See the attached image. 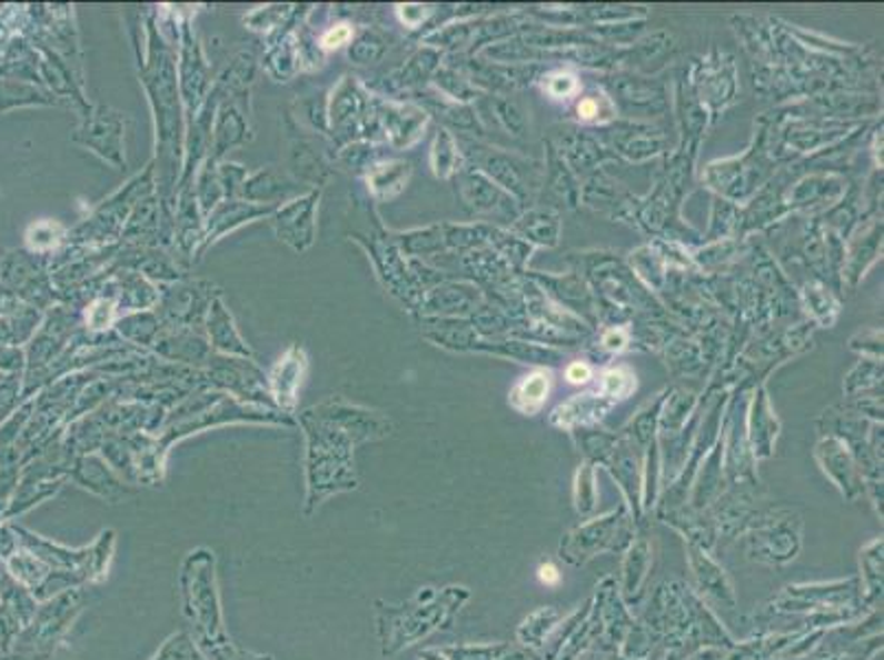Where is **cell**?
Segmentation results:
<instances>
[{
    "label": "cell",
    "instance_id": "cell-1",
    "mask_svg": "<svg viewBox=\"0 0 884 660\" xmlns=\"http://www.w3.org/2000/svg\"><path fill=\"white\" fill-rule=\"evenodd\" d=\"M306 430V513L328 496L357 487L352 447L386 434V423L375 412L330 399L301 414Z\"/></svg>",
    "mask_w": 884,
    "mask_h": 660
},
{
    "label": "cell",
    "instance_id": "cell-2",
    "mask_svg": "<svg viewBox=\"0 0 884 660\" xmlns=\"http://www.w3.org/2000/svg\"><path fill=\"white\" fill-rule=\"evenodd\" d=\"M181 610L190 634L207 660H229L236 652L222 617V603L216 579V554L195 549L181 563L179 572Z\"/></svg>",
    "mask_w": 884,
    "mask_h": 660
},
{
    "label": "cell",
    "instance_id": "cell-3",
    "mask_svg": "<svg viewBox=\"0 0 884 660\" xmlns=\"http://www.w3.org/2000/svg\"><path fill=\"white\" fill-rule=\"evenodd\" d=\"M85 608V590L82 588H71L67 592L56 594L38 614V621L33 623V652H44V657L56 648V643L62 639V634L71 628V623L78 619V614Z\"/></svg>",
    "mask_w": 884,
    "mask_h": 660
},
{
    "label": "cell",
    "instance_id": "cell-4",
    "mask_svg": "<svg viewBox=\"0 0 884 660\" xmlns=\"http://www.w3.org/2000/svg\"><path fill=\"white\" fill-rule=\"evenodd\" d=\"M152 53H155V62L143 73V78H146L143 82L152 96L155 110H157V123L161 128V141L166 143L170 137L177 134V128H179L177 80H175L172 62L166 56V51L163 49L157 51V47H152Z\"/></svg>",
    "mask_w": 884,
    "mask_h": 660
},
{
    "label": "cell",
    "instance_id": "cell-5",
    "mask_svg": "<svg viewBox=\"0 0 884 660\" xmlns=\"http://www.w3.org/2000/svg\"><path fill=\"white\" fill-rule=\"evenodd\" d=\"M319 192L289 201L274 214V227L282 242H287L297 253L306 251L315 242V217H317Z\"/></svg>",
    "mask_w": 884,
    "mask_h": 660
},
{
    "label": "cell",
    "instance_id": "cell-6",
    "mask_svg": "<svg viewBox=\"0 0 884 660\" xmlns=\"http://www.w3.org/2000/svg\"><path fill=\"white\" fill-rule=\"evenodd\" d=\"M121 132L123 119L119 117V112L101 109L91 114V119H87V123L78 130L76 141L93 148L103 159L121 166Z\"/></svg>",
    "mask_w": 884,
    "mask_h": 660
},
{
    "label": "cell",
    "instance_id": "cell-7",
    "mask_svg": "<svg viewBox=\"0 0 884 660\" xmlns=\"http://www.w3.org/2000/svg\"><path fill=\"white\" fill-rule=\"evenodd\" d=\"M207 332L209 339L213 343V348L229 352V354H242V357H251V348L245 343V339L240 337V332L234 324L231 313L225 309V304L220 300H213L209 304L207 311Z\"/></svg>",
    "mask_w": 884,
    "mask_h": 660
},
{
    "label": "cell",
    "instance_id": "cell-8",
    "mask_svg": "<svg viewBox=\"0 0 884 660\" xmlns=\"http://www.w3.org/2000/svg\"><path fill=\"white\" fill-rule=\"evenodd\" d=\"M274 212V206H258V203H242V201H225L209 212V233L207 242H213L218 236L236 229L245 220L258 219Z\"/></svg>",
    "mask_w": 884,
    "mask_h": 660
},
{
    "label": "cell",
    "instance_id": "cell-9",
    "mask_svg": "<svg viewBox=\"0 0 884 660\" xmlns=\"http://www.w3.org/2000/svg\"><path fill=\"white\" fill-rule=\"evenodd\" d=\"M242 194L258 206L274 203V201H287L295 194V183L289 177L280 174L278 170L265 168V170L256 172L251 179L247 177V181L242 186Z\"/></svg>",
    "mask_w": 884,
    "mask_h": 660
},
{
    "label": "cell",
    "instance_id": "cell-10",
    "mask_svg": "<svg viewBox=\"0 0 884 660\" xmlns=\"http://www.w3.org/2000/svg\"><path fill=\"white\" fill-rule=\"evenodd\" d=\"M73 480L80 487L98 493L106 500H117V498H121L126 493L121 482L106 469V464L96 456H87V458H80L76 462Z\"/></svg>",
    "mask_w": 884,
    "mask_h": 660
},
{
    "label": "cell",
    "instance_id": "cell-11",
    "mask_svg": "<svg viewBox=\"0 0 884 660\" xmlns=\"http://www.w3.org/2000/svg\"><path fill=\"white\" fill-rule=\"evenodd\" d=\"M301 354V350H297L294 348L285 359H280V363L276 366V372H274V394L278 397V401H280V406L282 408H287V410H294L295 403V394H297V388H299V383H301V366H304V359L299 357Z\"/></svg>",
    "mask_w": 884,
    "mask_h": 660
},
{
    "label": "cell",
    "instance_id": "cell-12",
    "mask_svg": "<svg viewBox=\"0 0 884 660\" xmlns=\"http://www.w3.org/2000/svg\"><path fill=\"white\" fill-rule=\"evenodd\" d=\"M218 123H216V134H213V143H216V157L222 154L225 150L238 146L245 141V132H247V123L245 117L238 112L234 104H225L220 112H218Z\"/></svg>",
    "mask_w": 884,
    "mask_h": 660
},
{
    "label": "cell",
    "instance_id": "cell-13",
    "mask_svg": "<svg viewBox=\"0 0 884 660\" xmlns=\"http://www.w3.org/2000/svg\"><path fill=\"white\" fill-rule=\"evenodd\" d=\"M546 394H548V377L542 374V372H537V374L526 377V379L515 388V392H513V403H515V408H519V410H524V412H535V410L544 403Z\"/></svg>",
    "mask_w": 884,
    "mask_h": 660
},
{
    "label": "cell",
    "instance_id": "cell-14",
    "mask_svg": "<svg viewBox=\"0 0 884 660\" xmlns=\"http://www.w3.org/2000/svg\"><path fill=\"white\" fill-rule=\"evenodd\" d=\"M150 660H207L190 632L172 634Z\"/></svg>",
    "mask_w": 884,
    "mask_h": 660
},
{
    "label": "cell",
    "instance_id": "cell-15",
    "mask_svg": "<svg viewBox=\"0 0 884 660\" xmlns=\"http://www.w3.org/2000/svg\"><path fill=\"white\" fill-rule=\"evenodd\" d=\"M247 181V170L236 163H222L218 170V183L227 199L234 201L236 194H242V186Z\"/></svg>",
    "mask_w": 884,
    "mask_h": 660
},
{
    "label": "cell",
    "instance_id": "cell-16",
    "mask_svg": "<svg viewBox=\"0 0 884 660\" xmlns=\"http://www.w3.org/2000/svg\"><path fill=\"white\" fill-rule=\"evenodd\" d=\"M634 388L632 374H627L625 370H612L605 374V392L612 397H625L629 394V390Z\"/></svg>",
    "mask_w": 884,
    "mask_h": 660
},
{
    "label": "cell",
    "instance_id": "cell-17",
    "mask_svg": "<svg viewBox=\"0 0 884 660\" xmlns=\"http://www.w3.org/2000/svg\"><path fill=\"white\" fill-rule=\"evenodd\" d=\"M350 38H352L350 27L339 24V27L330 29V31L324 36V44H326V47H341V44H346Z\"/></svg>",
    "mask_w": 884,
    "mask_h": 660
},
{
    "label": "cell",
    "instance_id": "cell-18",
    "mask_svg": "<svg viewBox=\"0 0 884 660\" xmlns=\"http://www.w3.org/2000/svg\"><path fill=\"white\" fill-rule=\"evenodd\" d=\"M537 574H539V581L546 583V586H557L562 581V574H559V570L553 563H542Z\"/></svg>",
    "mask_w": 884,
    "mask_h": 660
},
{
    "label": "cell",
    "instance_id": "cell-19",
    "mask_svg": "<svg viewBox=\"0 0 884 660\" xmlns=\"http://www.w3.org/2000/svg\"><path fill=\"white\" fill-rule=\"evenodd\" d=\"M13 394H16V383H13V381H7V383L0 386V419H2L4 412L11 408Z\"/></svg>",
    "mask_w": 884,
    "mask_h": 660
},
{
    "label": "cell",
    "instance_id": "cell-20",
    "mask_svg": "<svg viewBox=\"0 0 884 660\" xmlns=\"http://www.w3.org/2000/svg\"><path fill=\"white\" fill-rule=\"evenodd\" d=\"M589 374H592V370H589V366L586 363H573L570 368H568V381H573V383H586L589 379Z\"/></svg>",
    "mask_w": 884,
    "mask_h": 660
},
{
    "label": "cell",
    "instance_id": "cell-21",
    "mask_svg": "<svg viewBox=\"0 0 884 660\" xmlns=\"http://www.w3.org/2000/svg\"><path fill=\"white\" fill-rule=\"evenodd\" d=\"M16 96V93H13ZM13 96H4V93H0V102H7V100H13ZM33 102H40L38 100V91H27V98H18V104H33ZM13 104H16V100H13Z\"/></svg>",
    "mask_w": 884,
    "mask_h": 660
},
{
    "label": "cell",
    "instance_id": "cell-22",
    "mask_svg": "<svg viewBox=\"0 0 884 660\" xmlns=\"http://www.w3.org/2000/svg\"><path fill=\"white\" fill-rule=\"evenodd\" d=\"M229 660H274V657H265V654H254V652H242L236 648V652L231 654Z\"/></svg>",
    "mask_w": 884,
    "mask_h": 660
},
{
    "label": "cell",
    "instance_id": "cell-23",
    "mask_svg": "<svg viewBox=\"0 0 884 660\" xmlns=\"http://www.w3.org/2000/svg\"><path fill=\"white\" fill-rule=\"evenodd\" d=\"M579 112H582L584 117H594V114H596V104H594L592 100H586V102L579 104Z\"/></svg>",
    "mask_w": 884,
    "mask_h": 660
}]
</instances>
